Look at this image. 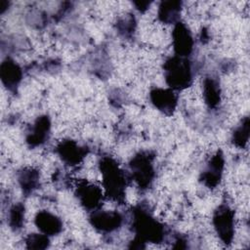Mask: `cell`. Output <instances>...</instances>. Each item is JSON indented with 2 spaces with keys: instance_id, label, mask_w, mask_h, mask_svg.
Wrapping results in <instances>:
<instances>
[{
  "instance_id": "cell-1",
  "label": "cell",
  "mask_w": 250,
  "mask_h": 250,
  "mask_svg": "<svg viewBox=\"0 0 250 250\" xmlns=\"http://www.w3.org/2000/svg\"><path fill=\"white\" fill-rule=\"evenodd\" d=\"M99 169L102 174V185L104 195L110 200L122 204L126 195V188L131 177L111 156H103L99 161Z\"/></svg>"
},
{
  "instance_id": "cell-2",
  "label": "cell",
  "mask_w": 250,
  "mask_h": 250,
  "mask_svg": "<svg viewBox=\"0 0 250 250\" xmlns=\"http://www.w3.org/2000/svg\"><path fill=\"white\" fill-rule=\"evenodd\" d=\"M131 229L135 233V237L145 243H160L167 234L164 225L157 221L144 205H138L132 209Z\"/></svg>"
},
{
  "instance_id": "cell-3",
  "label": "cell",
  "mask_w": 250,
  "mask_h": 250,
  "mask_svg": "<svg viewBox=\"0 0 250 250\" xmlns=\"http://www.w3.org/2000/svg\"><path fill=\"white\" fill-rule=\"evenodd\" d=\"M163 73L166 84L174 91L188 88L193 81L192 65L188 58L174 55L163 63Z\"/></svg>"
},
{
  "instance_id": "cell-4",
  "label": "cell",
  "mask_w": 250,
  "mask_h": 250,
  "mask_svg": "<svg viewBox=\"0 0 250 250\" xmlns=\"http://www.w3.org/2000/svg\"><path fill=\"white\" fill-rule=\"evenodd\" d=\"M154 157L151 151L142 150L136 153L129 162L131 180L143 190L150 188L154 181Z\"/></svg>"
},
{
  "instance_id": "cell-5",
  "label": "cell",
  "mask_w": 250,
  "mask_h": 250,
  "mask_svg": "<svg viewBox=\"0 0 250 250\" xmlns=\"http://www.w3.org/2000/svg\"><path fill=\"white\" fill-rule=\"evenodd\" d=\"M212 224L220 240L225 245H229L235 232L234 211L228 204H220L213 213Z\"/></svg>"
},
{
  "instance_id": "cell-6",
  "label": "cell",
  "mask_w": 250,
  "mask_h": 250,
  "mask_svg": "<svg viewBox=\"0 0 250 250\" xmlns=\"http://www.w3.org/2000/svg\"><path fill=\"white\" fill-rule=\"evenodd\" d=\"M74 194L80 205L89 212L99 210L105 196L104 195L103 189L98 185L86 180L77 182Z\"/></svg>"
},
{
  "instance_id": "cell-7",
  "label": "cell",
  "mask_w": 250,
  "mask_h": 250,
  "mask_svg": "<svg viewBox=\"0 0 250 250\" xmlns=\"http://www.w3.org/2000/svg\"><path fill=\"white\" fill-rule=\"evenodd\" d=\"M89 221L97 231L108 234L118 230L122 227L124 217L117 211H104L99 209L91 212Z\"/></svg>"
},
{
  "instance_id": "cell-8",
  "label": "cell",
  "mask_w": 250,
  "mask_h": 250,
  "mask_svg": "<svg viewBox=\"0 0 250 250\" xmlns=\"http://www.w3.org/2000/svg\"><path fill=\"white\" fill-rule=\"evenodd\" d=\"M56 153L67 166L75 167L83 162L89 152V148L79 145L76 141L66 139L61 141L56 146Z\"/></svg>"
},
{
  "instance_id": "cell-9",
  "label": "cell",
  "mask_w": 250,
  "mask_h": 250,
  "mask_svg": "<svg viewBox=\"0 0 250 250\" xmlns=\"http://www.w3.org/2000/svg\"><path fill=\"white\" fill-rule=\"evenodd\" d=\"M225 168V157L222 150H218L208 160L205 168L200 174L199 181L207 188H217L222 180Z\"/></svg>"
},
{
  "instance_id": "cell-10",
  "label": "cell",
  "mask_w": 250,
  "mask_h": 250,
  "mask_svg": "<svg viewBox=\"0 0 250 250\" xmlns=\"http://www.w3.org/2000/svg\"><path fill=\"white\" fill-rule=\"evenodd\" d=\"M172 44L175 55L188 58L192 53L194 40L189 28L183 21H178L174 24L172 31Z\"/></svg>"
},
{
  "instance_id": "cell-11",
  "label": "cell",
  "mask_w": 250,
  "mask_h": 250,
  "mask_svg": "<svg viewBox=\"0 0 250 250\" xmlns=\"http://www.w3.org/2000/svg\"><path fill=\"white\" fill-rule=\"evenodd\" d=\"M149 100L155 108L165 115H172L178 105V95L170 88H153L149 92Z\"/></svg>"
},
{
  "instance_id": "cell-12",
  "label": "cell",
  "mask_w": 250,
  "mask_h": 250,
  "mask_svg": "<svg viewBox=\"0 0 250 250\" xmlns=\"http://www.w3.org/2000/svg\"><path fill=\"white\" fill-rule=\"evenodd\" d=\"M51 120L48 115H40L29 128L25 141L31 147H36L44 145L50 138Z\"/></svg>"
},
{
  "instance_id": "cell-13",
  "label": "cell",
  "mask_w": 250,
  "mask_h": 250,
  "mask_svg": "<svg viewBox=\"0 0 250 250\" xmlns=\"http://www.w3.org/2000/svg\"><path fill=\"white\" fill-rule=\"evenodd\" d=\"M0 77L7 90L15 93L22 79V69L13 59L6 58L0 65Z\"/></svg>"
},
{
  "instance_id": "cell-14",
  "label": "cell",
  "mask_w": 250,
  "mask_h": 250,
  "mask_svg": "<svg viewBox=\"0 0 250 250\" xmlns=\"http://www.w3.org/2000/svg\"><path fill=\"white\" fill-rule=\"evenodd\" d=\"M34 224L42 233L48 236L57 235L62 230V220L47 210L37 212L34 218Z\"/></svg>"
},
{
  "instance_id": "cell-15",
  "label": "cell",
  "mask_w": 250,
  "mask_h": 250,
  "mask_svg": "<svg viewBox=\"0 0 250 250\" xmlns=\"http://www.w3.org/2000/svg\"><path fill=\"white\" fill-rule=\"evenodd\" d=\"M183 2L180 0H165L161 1L158 10V20L166 24H176L180 21Z\"/></svg>"
},
{
  "instance_id": "cell-16",
  "label": "cell",
  "mask_w": 250,
  "mask_h": 250,
  "mask_svg": "<svg viewBox=\"0 0 250 250\" xmlns=\"http://www.w3.org/2000/svg\"><path fill=\"white\" fill-rule=\"evenodd\" d=\"M17 180L25 195L32 194L40 186V174L33 167L21 169L17 174Z\"/></svg>"
},
{
  "instance_id": "cell-17",
  "label": "cell",
  "mask_w": 250,
  "mask_h": 250,
  "mask_svg": "<svg viewBox=\"0 0 250 250\" xmlns=\"http://www.w3.org/2000/svg\"><path fill=\"white\" fill-rule=\"evenodd\" d=\"M203 99L209 108H216L221 103V87L219 81L212 76L203 80Z\"/></svg>"
},
{
  "instance_id": "cell-18",
  "label": "cell",
  "mask_w": 250,
  "mask_h": 250,
  "mask_svg": "<svg viewBox=\"0 0 250 250\" xmlns=\"http://www.w3.org/2000/svg\"><path fill=\"white\" fill-rule=\"evenodd\" d=\"M249 132H250V120L248 116H245L242 118L240 123L234 128L232 132V135H231L232 144L239 148H244L248 144Z\"/></svg>"
},
{
  "instance_id": "cell-19",
  "label": "cell",
  "mask_w": 250,
  "mask_h": 250,
  "mask_svg": "<svg viewBox=\"0 0 250 250\" xmlns=\"http://www.w3.org/2000/svg\"><path fill=\"white\" fill-rule=\"evenodd\" d=\"M25 207L21 202L14 204L8 213V225L13 231H19L24 225Z\"/></svg>"
},
{
  "instance_id": "cell-20",
  "label": "cell",
  "mask_w": 250,
  "mask_h": 250,
  "mask_svg": "<svg viewBox=\"0 0 250 250\" xmlns=\"http://www.w3.org/2000/svg\"><path fill=\"white\" fill-rule=\"evenodd\" d=\"M136 19L130 13L119 18L116 22V30L124 38H131L136 30Z\"/></svg>"
},
{
  "instance_id": "cell-21",
  "label": "cell",
  "mask_w": 250,
  "mask_h": 250,
  "mask_svg": "<svg viewBox=\"0 0 250 250\" xmlns=\"http://www.w3.org/2000/svg\"><path fill=\"white\" fill-rule=\"evenodd\" d=\"M25 246L27 249H46L50 245L49 236L44 233H30L25 237Z\"/></svg>"
},
{
  "instance_id": "cell-22",
  "label": "cell",
  "mask_w": 250,
  "mask_h": 250,
  "mask_svg": "<svg viewBox=\"0 0 250 250\" xmlns=\"http://www.w3.org/2000/svg\"><path fill=\"white\" fill-rule=\"evenodd\" d=\"M54 183L62 188H66L68 185H69V178L67 177V175L65 173H63L62 171H58L56 174H55V177H54Z\"/></svg>"
},
{
  "instance_id": "cell-23",
  "label": "cell",
  "mask_w": 250,
  "mask_h": 250,
  "mask_svg": "<svg viewBox=\"0 0 250 250\" xmlns=\"http://www.w3.org/2000/svg\"><path fill=\"white\" fill-rule=\"evenodd\" d=\"M151 3V1H134L133 5L135 6L136 10H138L141 13H145L147 9H149Z\"/></svg>"
},
{
  "instance_id": "cell-24",
  "label": "cell",
  "mask_w": 250,
  "mask_h": 250,
  "mask_svg": "<svg viewBox=\"0 0 250 250\" xmlns=\"http://www.w3.org/2000/svg\"><path fill=\"white\" fill-rule=\"evenodd\" d=\"M9 7V2L6 0H2L0 2V8H1V13L3 14L5 12V10Z\"/></svg>"
}]
</instances>
